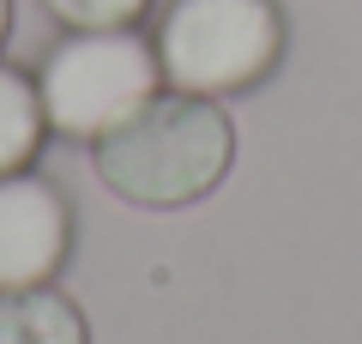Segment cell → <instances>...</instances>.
<instances>
[{"label":"cell","instance_id":"6da1fadb","mask_svg":"<svg viewBox=\"0 0 362 344\" xmlns=\"http://www.w3.org/2000/svg\"><path fill=\"white\" fill-rule=\"evenodd\" d=\"M230 164H235V121L223 115V103L175 85L145 97L103 139H90L97 181L115 200L145 205V212H175V205L218 193Z\"/></svg>","mask_w":362,"mask_h":344},{"label":"cell","instance_id":"7a4b0ae2","mask_svg":"<svg viewBox=\"0 0 362 344\" xmlns=\"http://www.w3.org/2000/svg\"><path fill=\"white\" fill-rule=\"evenodd\" d=\"M284 37L290 25L278 0H169L151 42L163 85L223 103L284 61Z\"/></svg>","mask_w":362,"mask_h":344},{"label":"cell","instance_id":"3957f363","mask_svg":"<svg viewBox=\"0 0 362 344\" xmlns=\"http://www.w3.org/2000/svg\"><path fill=\"white\" fill-rule=\"evenodd\" d=\"M163 91L157 42L139 25L127 30H66L37 67V97L49 115V133L61 139H103L121 127L145 97Z\"/></svg>","mask_w":362,"mask_h":344},{"label":"cell","instance_id":"277c9868","mask_svg":"<svg viewBox=\"0 0 362 344\" xmlns=\"http://www.w3.org/2000/svg\"><path fill=\"white\" fill-rule=\"evenodd\" d=\"M73 254V205L37 169L0 176V290H37Z\"/></svg>","mask_w":362,"mask_h":344},{"label":"cell","instance_id":"5b68a950","mask_svg":"<svg viewBox=\"0 0 362 344\" xmlns=\"http://www.w3.org/2000/svg\"><path fill=\"white\" fill-rule=\"evenodd\" d=\"M0 344H90V326L73 296L54 284L37 290H0Z\"/></svg>","mask_w":362,"mask_h":344},{"label":"cell","instance_id":"8992f818","mask_svg":"<svg viewBox=\"0 0 362 344\" xmlns=\"http://www.w3.org/2000/svg\"><path fill=\"white\" fill-rule=\"evenodd\" d=\"M49 139V115H42V97H37V79L25 67L0 61V176L13 169H30Z\"/></svg>","mask_w":362,"mask_h":344},{"label":"cell","instance_id":"52a82bcc","mask_svg":"<svg viewBox=\"0 0 362 344\" xmlns=\"http://www.w3.org/2000/svg\"><path fill=\"white\" fill-rule=\"evenodd\" d=\"M66 30H127L151 13V0H42Z\"/></svg>","mask_w":362,"mask_h":344},{"label":"cell","instance_id":"ba28073f","mask_svg":"<svg viewBox=\"0 0 362 344\" xmlns=\"http://www.w3.org/2000/svg\"><path fill=\"white\" fill-rule=\"evenodd\" d=\"M13 37V0H0V42Z\"/></svg>","mask_w":362,"mask_h":344}]
</instances>
